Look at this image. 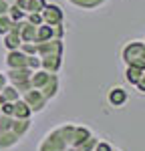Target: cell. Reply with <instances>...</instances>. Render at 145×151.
I'll list each match as a JSON object with an SVG mask.
<instances>
[{
    "instance_id": "obj_1",
    "label": "cell",
    "mask_w": 145,
    "mask_h": 151,
    "mask_svg": "<svg viewBox=\"0 0 145 151\" xmlns=\"http://www.w3.org/2000/svg\"><path fill=\"white\" fill-rule=\"evenodd\" d=\"M89 135H93L89 127L65 123V125H59L52 131H48L42 137L40 145H38V151H67L69 147L83 143Z\"/></svg>"
},
{
    "instance_id": "obj_2",
    "label": "cell",
    "mask_w": 145,
    "mask_h": 151,
    "mask_svg": "<svg viewBox=\"0 0 145 151\" xmlns=\"http://www.w3.org/2000/svg\"><path fill=\"white\" fill-rule=\"evenodd\" d=\"M125 67H141L145 69V40H131L121 50Z\"/></svg>"
},
{
    "instance_id": "obj_3",
    "label": "cell",
    "mask_w": 145,
    "mask_h": 151,
    "mask_svg": "<svg viewBox=\"0 0 145 151\" xmlns=\"http://www.w3.org/2000/svg\"><path fill=\"white\" fill-rule=\"evenodd\" d=\"M20 99L30 107L32 113H40V111H45L47 105H48L47 97L42 95V91H38V89H28V91H24V93L20 95Z\"/></svg>"
},
{
    "instance_id": "obj_4",
    "label": "cell",
    "mask_w": 145,
    "mask_h": 151,
    "mask_svg": "<svg viewBox=\"0 0 145 151\" xmlns=\"http://www.w3.org/2000/svg\"><path fill=\"white\" fill-rule=\"evenodd\" d=\"M40 16H42V22L48 24V26H55V24H62L65 20V10L60 8L59 4H45V8L40 12Z\"/></svg>"
},
{
    "instance_id": "obj_5",
    "label": "cell",
    "mask_w": 145,
    "mask_h": 151,
    "mask_svg": "<svg viewBox=\"0 0 145 151\" xmlns=\"http://www.w3.org/2000/svg\"><path fill=\"white\" fill-rule=\"evenodd\" d=\"M65 52V45L62 40L50 38L45 42H36V55L38 57H47V55H62Z\"/></svg>"
},
{
    "instance_id": "obj_6",
    "label": "cell",
    "mask_w": 145,
    "mask_h": 151,
    "mask_svg": "<svg viewBox=\"0 0 145 151\" xmlns=\"http://www.w3.org/2000/svg\"><path fill=\"white\" fill-rule=\"evenodd\" d=\"M62 67V55H47V57H40V69L50 73V75H57Z\"/></svg>"
},
{
    "instance_id": "obj_7",
    "label": "cell",
    "mask_w": 145,
    "mask_h": 151,
    "mask_svg": "<svg viewBox=\"0 0 145 151\" xmlns=\"http://www.w3.org/2000/svg\"><path fill=\"white\" fill-rule=\"evenodd\" d=\"M26 60H28V57L24 55L20 48L8 50V55H6V67L8 69H22V67H26Z\"/></svg>"
},
{
    "instance_id": "obj_8",
    "label": "cell",
    "mask_w": 145,
    "mask_h": 151,
    "mask_svg": "<svg viewBox=\"0 0 145 151\" xmlns=\"http://www.w3.org/2000/svg\"><path fill=\"white\" fill-rule=\"evenodd\" d=\"M30 75H32V70L28 69V67H22V69H8L6 70V79H8L10 85H18V83L28 81Z\"/></svg>"
},
{
    "instance_id": "obj_9",
    "label": "cell",
    "mask_w": 145,
    "mask_h": 151,
    "mask_svg": "<svg viewBox=\"0 0 145 151\" xmlns=\"http://www.w3.org/2000/svg\"><path fill=\"white\" fill-rule=\"evenodd\" d=\"M107 101L111 107H123L127 103V91L123 87H113L107 93Z\"/></svg>"
},
{
    "instance_id": "obj_10",
    "label": "cell",
    "mask_w": 145,
    "mask_h": 151,
    "mask_svg": "<svg viewBox=\"0 0 145 151\" xmlns=\"http://www.w3.org/2000/svg\"><path fill=\"white\" fill-rule=\"evenodd\" d=\"M59 89H60V81L57 75H50V79H48V83L42 87V89H38V91H42V95L47 97V101H52L57 95H59Z\"/></svg>"
},
{
    "instance_id": "obj_11",
    "label": "cell",
    "mask_w": 145,
    "mask_h": 151,
    "mask_svg": "<svg viewBox=\"0 0 145 151\" xmlns=\"http://www.w3.org/2000/svg\"><path fill=\"white\" fill-rule=\"evenodd\" d=\"M67 2L79 10H97V8L105 6L109 0H67Z\"/></svg>"
},
{
    "instance_id": "obj_12",
    "label": "cell",
    "mask_w": 145,
    "mask_h": 151,
    "mask_svg": "<svg viewBox=\"0 0 145 151\" xmlns=\"http://www.w3.org/2000/svg\"><path fill=\"white\" fill-rule=\"evenodd\" d=\"M20 143V137L12 131H0V151H6V149H12Z\"/></svg>"
},
{
    "instance_id": "obj_13",
    "label": "cell",
    "mask_w": 145,
    "mask_h": 151,
    "mask_svg": "<svg viewBox=\"0 0 145 151\" xmlns=\"http://www.w3.org/2000/svg\"><path fill=\"white\" fill-rule=\"evenodd\" d=\"M30 115H32V111L22 99L14 101V107H12V117L14 119H30Z\"/></svg>"
},
{
    "instance_id": "obj_14",
    "label": "cell",
    "mask_w": 145,
    "mask_h": 151,
    "mask_svg": "<svg viewBox=\"0 0 145 151\" xmlns=\"http://www.w3.org/2000/svg\"><path fill=\"white\" fill-rule=\"evenodd\" d=\"M48 79H50V73H47V70H42V69L32 70V75H30V85H32V89H42L48 83Z\"/></svg>"
},
{
    "instance_id": "obj_15",
    "label": "cell",
    "mask_w": 145,
    "mask_h": 151,
    "mask_svg": "<svg viewBox=\"0 0 145 151\" xmlns=\"http://www.w3.org/2000/svg\"><path fill=\"white\" fill-rule=\"evenodd\" d=\"M20 36L16 35V32H12L8 30L6 35H2V47L6 48V50H16V48H20Z\"/></svg>"
},
{
    "instance_id": "obj_16",
    "label": "cell",
    "mask_w": 145,
    "mask_h": 151,
    "mask_svg": "<svg viewBox=\"0 0 145 151\" xmlns=\"http://www.w3.org/2000/svg\"><path fill=\"white\" fill-rule=\"evenodd\" d=\"M30 127H32V123H30V119H14L12 121V133H16L20 139H22L24 135L30 131Z\"/></svg>"
},
{
    "instance_id": "obj_17",
    "label": "cell",
    "mask_w": 145,
    "mask_h": 151,
    "mask_svg": "<svg viewBox=\"0 0 145 151\" xmlns=\"http://www.w3.org/2000/svg\"><path fill=\"white\" fill-rule=\"evenodd\" d=\"M18 36H20L22 42H36V26H32L30 22L24 20L22 28H20V32H18Z\"/></svg>"
},
{
    "instance_id": "obj_18",
    "label": "cell",
    "mask_w": 145,
    "mask_h": 151,
    "mask_svg": "<svg viewBox=\"0 0 145 151\" xmlns=\"http://www.w3.org/2000/svg\"><path fill=\"white\" fill-rule=\"evenodd\" d=\"M143 73H145V69H141V67H127L125 69V81L135 87L139 83V79L143 77Z\"/></svg>"
},
{
    "instance_id": "obj_19",
    "label": "cell",
    "mask_w": 145,
    "mask_h": 151,
    "mask_svg": "<svg viewBox=\"0 0 145 151\" xmlns=\"http://www.w3.org/2000/svg\"><path fill=\"white\" fill-rule=\"evenodd\" d=\"M52 38V26H48V24H40V26H36V42H45V40H50Z\"/></svg>"
},
{
    "instance_id": "obj_20",
    "label": "cell",
    "mask_w": 145,
    "mask_h": 151,
    "mask_svg": "<svg viewBox=\"0 0 145 151\" xmlns=\"http://www.w3.org/2000/svg\"><path fill=\"white\" fill-rule=\"evenodd\" d=\"M47 0H26V14L28 12H42Z\"/></svg>"
},
{
    "instance_id": "obj_21",
    "label": "cell",
    "mask_w": 145,
    "mask_h": 151,
    "mask_svg": "<svg viewBox=\"0 0 145 151\" xmlns=\"http://www.w3.org/2000/svg\"><path fill=\"white\" fill-rule=\"evenodd\" d=\"M8 16H10V20H12V22H16V20H24V18H26V12L20 10L18 6L10 4V8H8Z\"/></svg>"
},
{
    "instance_id": "obj_22",
    "label": "cell",
    "mask_w": 145,
    "mask_h": 151,
    "mask_svg": "<svg viewBox=\"0 0 145 151\" xmlns=\"http://www.w3.org/2000/svg\"><path fill=\"white\" fill-rule=\"evenodd\" d=\"M10 26H12L10 16H8V14H0V36L6 35V32L10 30Z\"/></svg>"
},
{
    "instance_id": "obj_23",
    "label": "cell",
    "mask_w": 145,
    "mask_h": 151,
    "mask_svg": "<svg viewBox=\"0 0 145 151\" xmlns=\"http://www.w3.org/2000/svg\"><path fill=\"white\" fill-rule=\"evenodd\" d=\"M12 121H14V117L2 115V113H0V131H10L12 129Z\"/></svg>"
},
{
    "instance_id": "obj_24",
    "label": "cell",
    "mask_w": 145,
    "mask_h": 151,
    "mask_svg": "<svg viewBox=\"0 0 145 151\" xmlns=\"http://www.w3.org/2000/svg\"><path fill=\"white\" fill-rule=\"evenodd\" d=\"M24 20L30 22L32 26H40V24H42V16H40V12H28Z\"/></svg>"
},
{
    "instance_id": "obj_25",
    "label": "cell",
    "mask_w": 145,
    "mask_h": 151,
    "mask_svg": "<svg viewBox=\"0 0 145 151\" xmlns=\"http://www.w3.org/2000/svg\"><path fill=\"white\" fill-rule=\"evenodd\" d=\"M20 50L26 57H32L36 55V42H20Z\"/></svg>"
},
{
    "instance_id": "obj_26",
    "label": "cell",
    "mask_w": 145,
    "mask_h": 151,
    "mask_svg": "<svg viewBox=\"0 0 145 151\" xmlns=\"http://www.w3.org/2000/svg\"><path fill=\"white\" fill-rule=\"evenodd\" d=\"M26 67H28L30 70H38V69H40V57H38V55L28 57V60H26Z\"/></svg>"
},
{
    "instance_id": "obj_27",
    "label": "cell",
    "mask_w": 145,
    "mask_h": 151,
    "mask_svg": "<svg viewBox=\"0 0 145 151\" xmlns=\"http://www.w3.org/2000/svg\"><path fill=\"white\" fill-rule=\"evenodd\" d=\"M111 149H113V147L109 145L107 141H99V143L95 145V149H93V151H111Z\"/></svg>"
},
{
    "instance_id": "obj_28",
    "label": "cell",
    "mask_w": 145,
    "mask_h": 151,
    "mask_svg": "<svg viewBox=\"0 0 145 151\" xmlns=\"http://www.w3.org/2000/svg\"><path fill=\"white\" fill-rule=\"evenodd\" d=\"M8 8H10V2L0 0V14H8Z\"/></svg>"
},
{
    "instance_id": "obj_29",
    "label": "cell",
    "mask_w": 145,
    "mask_h": 151,
    "mask_svg": "<svg viewBox=\"0 0 145 151\" xmlns=\"http://www.w3.org/2000/svg\"><path fill=\"white\" fill-rule=\"evenodd\" d=\"M135 87H137V89H139V91H141V93H145V73H143V77H141V79H139V83H137V85H135Z\"/></svg>"
},
{
    "instance_id": "obj_30",
    "label": "cell",
    "mask_w": 145,
    "mask_h": 151,
    "mask_svg": "<svg viewBox=\"0 0 145 151\" xmlns=\"http://www.w3.org/2000/svg\"><path fill=\"white\" fill-rule=\"evenodd\" d=\"M6 83H8V79H6V73H2V70H0V91H2V87H4Z\"/></svg>"
},
{
    "instance_id": "obj_31",
    "label": "cell",
    "mask_w": 145,
    "mask_h": 151,
    "mask_svg": "<svg viewBox=\"0 0 145 151\" xmlns=\"http://www.w3.org/2000/svg\"><path fill=\"white\" fill-rule=\"evenodd\" d=\"M111 151H119V149H111Z\"/></svg>"
},
{
    "instance_id": "obj_32",
    "label": "cell",
    "mask_w": 145,
    "mask_h": 151,
    "mask_svg": "<svg viewBox=\"0 0 145 151\" xmlns=\"http://www.w3.org/2000/svg\"><path fill=\"white\" fill-rule=\"evenodd\" d=\"M6 2H12V0H6Z\"/></svg>"
}]
</instances>
